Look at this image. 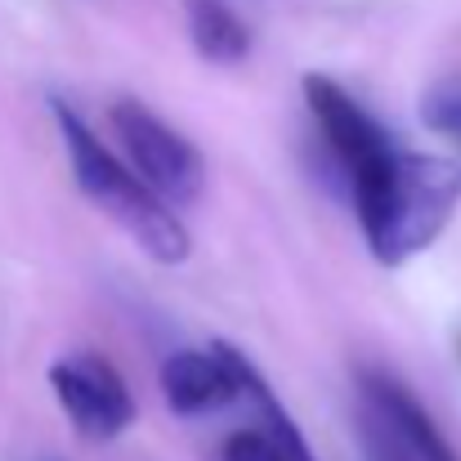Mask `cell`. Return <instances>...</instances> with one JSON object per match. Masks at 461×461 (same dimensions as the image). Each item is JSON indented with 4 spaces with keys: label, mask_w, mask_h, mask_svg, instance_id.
I'll return each instance as SVG.
<instances>
[{
    "label": "cell",
    "mask_w": 461,
    "mask_h": 461,
    "mask_svg": "<svg viewBox=\"0 0 461 461\" xmlns=\"http://www.w3.org/2000/svg\"><path fill=\"white\" fill-rule=\"evenodd\" d=\"M363 390L376 412V444H372L376 461H461L448 435L435 426V417L394 376L367 372Z\"/></svg>",
    "instance_id": "6"
},
{
    "label": "cell",
    "mask_w": 461,
    "mask_h": 461,
    "mask_svg": "<svg viewBox=\"0 0 461 461\" xmlns=\"http://www.w3.org/2000/svg\"><path fill=\"white\" fill-rule=\"evenodd\" d=\"M188 41L206 63H242L251 54V27L224 0H188Z\"/></svg>",
    "instance_id": "8"
},
{
    "label": "cell",
    "mask_w": 461,
    "mask_h": 461,
    "mask_svg": "<svg viewBox=\"0 0 461 461\" xmlns=\"http://www.w3.org/2000/svg\"><path fill=\"white\" fill-rule=\"evenodd\" d=\"M349 197H354L367 251L385 269H394V265H408L412 256H421L457 215L461 161L399 149Z\"/></svg>",
    "instance_id": "1"
},
{
    "label": "cell",
    "mask_w": 461,
    "mask_h": 461,
    "mask_svg": "<svg viewBox=\"0 0 461 461\" xmlns=\"http://www.w3.org/2000/svg\"><path fill=\"white\" fill-rule=\"evenodd\" d=\"M242 376L233 363V345H211V349H179L161 363V399L179 417H202L238 403Z\"/></svg>",
    "instance_id": "7"
},
{
    "label": "cell",
    "mask_w": 461,
    "mask_h": 461,
    "mask_svg": "<svg viewBox=\"0 0 461 461\" xmlns=\"http://www.w3.org/2000/svg\"><path fill=\"white\" fill-rule=\"evenodd\" d=\"M113 135L122 161L153 188L166 206H184L197 202L206 188V157L197 153L193 140H184L175 126H166L153 108L135 104V99H117L108 108Z\"/></svg>",
    "instance_id": "3"
},
{
    "label": "cell",
    "mask_w": 461,
    "mask_h": 461,
    "mask_svg": "<svg viewBox=\"0 0 461 461\" xmlns=\"http://www.w3.org/2000/svg\"><path fill=\"white\" fill-rule=\"evenodd\" d=\"M421 126L461 149V72L439 77L421 95Z\"/></svg>",
    "instance_id": "9"
},
{
    "label": "cell",
    "mask_w": 461,
    "mask_h": 461,
    "mask_svg": "<svg viewBox=\"0 0 461 461\" xmlns=\"http://www.w3.org/2000/svg\"><path fill=\"white\" fill-rule=\"evenodd\" d=\"M305 104H309V113H313V122H318L322 144L331 149L336 166H340L345 179H349V193H354L358 184H367L390 157L399 153L394 140L367 117V108H363L340 81L318 77V72L305 77Z\"/></svg>",
    "instance_id": "5"
},
{
    "label": "cell",
    "mask_w": 461,
    "mask_h": 461,
    "mask_svg": "<svg viewBox=\"0 0 461 461\" xmlns=\"http://www.w3.org/2000/svg\"><path fill=\"white\" fill-rule=\"evenodd\" d=\"M50 385L68 426L90 444H108L135 421V394L104 354H63L50 367Z\"/></svg>",
    "instance_id": "4"
},
{
    "label": "cell",
    "mask_w": 461,
    "mask_h": 461,
    "mask_svg": "<svg viewBox=\"0 0 461 461\" xmlns=\"http://www.w3.org/2000/svg\"><path fill=\"white\" fill-rule=\"evenodd\" d=\"M54 117H59V135H63L68 166H72V179H77L81 197L95 202L149 260H157V265L188 260V233H184V224L175 220V211L157 197L153 188L122 161V153H113L59 99H54Z\"/></svg>",
    "instance_id": "2"
}]
</instances>
